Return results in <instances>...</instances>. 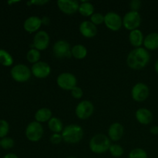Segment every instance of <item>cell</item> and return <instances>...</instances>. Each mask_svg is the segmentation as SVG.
I'll use <instances>...</instances> for the list:
<instances>
[{"label":"cell","instance_id":"cell-23","mask_svg":"<svg viewBox=\"0 0 158 158\" xmlns=\"http://www.w3.org/2000/svg\"><path fill=\"white\" fill-rule=\"evenodd\" d=\"M78 11L83 16H91L94 14V7L89 2H83L80 5Z\"/></svg>","mask_w":158,"mask_h":158},{"label":"cell","instance_id":"cell-30","mask_svg":"<svg viewBox=\"0 0 158 158\" xmlns=\"http://www.w3.org/2000/svg\"><path fill=\"white\" fill-rule=\"evenodd\" d=\"M9 129V126L8 122L4 120H0V137H4L7 135Z\"/></svg>","mask_w":158,"mask_h":158},{"label":"cell","instance_id":"cell-15","mask_svg":"<svg viewBox=\"0 0 158 158\" xmlns=\"http://www.w3.org/2000/svg\"><path fill=\"white\" fill-rule=\"evenodd\" d=\"M80 31L86 38H93L97 34V28L89 21H84L80 24Z\"/></svg>","mask_w":158,"mask_h":158},{"label":"cell","instance_id":"cell-14","mask_svg":"<svg viewBox=\"0 0 158 158\" xmlns=\"http://www.w3.org/2000/svg\"><path fill=\"white\" fill-rule=\"evenodd\" d=\"M31 72L34 77L37 78H46L50 74L51 68L49 65L45 62H38L32 66Z\"/></svg>","mask_w":158,"mask_h":158},{"label":"cell","instance_id":"cell-11","mask_svg":"<svg viewBox=\"0 0 158 158\" xmlns=\"http://www.w3.org/2000/svg\"><path fill=\"white\" fill-rule=\"evenodd\" d=\"M149 88L146 84L139 83L136 84L132 89V97L137 102L144 101L149 96Z\"/></svg>","mask_w":158,"mask_h":158},{"label":"cell","instance_id":"cell-34","mask_svg":"<svg viewBox=\"0 0 158 158\" xmlns=\"http://www.w3.org/2000/svg\"><path fill=\"white\" fill-rule=\"evenodd\" d=\"M140 1L139 0H134V1L131 2L130 3V6H131V9H132V11H134V12H137L139 9L140 7Z\"/></svg>","mask_w":158,"mask_h":158},{"label":"cell","instance_id":"cell-6","mask_svg":"<svg viewBox=\"0 0 158 158\" xmlns=\"http://www.w3.org/2000/svg\"><path fill=\"white\" fill-rule=\"evenodd\" d=\"M141 23V17L138 12L131 11L124 15L123 19V25L128 30L137 29Z\"/></svg>","mask_w":158,"mask_h":158},{"label":"cell","instance_id":"cell-7","mask_svg":"<svg viewBox=\"0 0 158 158\" xmlns=\"http://www.w3.org/2000/svg\"><path fill=\"white\" fill-rule=\"evenodd\" d=\"M77 78L70 73H63L57 78V84L65 90H72L77 86Z\"/></svg>","mask_w":158,"mask_h":158},{"label":"cell","instance_id":"cell-21","mask_svg":"<svg viewBox=\"0 0 158 158\" xmlns=\"http://www.w3.org/2000/svg\"><path fill=\"white\" fill-rule=\"evenodd\" d=\"M35 120L39 123L49 121L52 118V112L48 108H41L35 113Z\"/></svg>","mask_w":158,"mask_h":158},{"label":"cell","instance_id":"cell-29","mask_svg":"<svg viewBox=\"0 0 158 158\" xmlns=\"http://www.w3.org/2000/svg\"><path fill=\"white\" fill-rule=\"evenodd\" d=\"M91 23H94L95 26L97 25H100L104 23V15H102L101 13H94L90 17Z\"/></svg>","mask_w":158,"mask_h":158},{"label":"cell","instance_id":"cell-4","mask_svg":"<svg viewBox=\"0 0 158 158\" xmlns=\"http://www.w3.org/2000/svg\"><path fill=\"white\" fill-rule=\"evenodd\" d=\"M11 75L12 78L17 82H26L31 77V71L27 66L18 64L11 69Z\"/></svg>","mask_w":158,"mask_h":158},{"label":"cell","instance_id":"cell-31","mask_svg":"<svg viewBox=\"0 0 158 158\" xmlns=\"http://www.w3.org/2000/svg\"><path fill=\"white\" fill-rule=\"evenodd\" d=\"M0 146L4 149H10L14 146V140L9 137H4L0 140Z\"/></svg>","mask_w":158,"mask_h":158},{"label":"cell","instance_id":"cell-5","mask_svg":"<svg viewBox=\"0 0 158 158\" xmlns=\"http://www.w3.org/2000/svg\"><path fill=\"white\" fill-rule=\"evenodd\" d=\"M43 134V128L41 123L37 121L32 122L27 126L26 130V136L30 141L37 142L42 138Z\"/></svg>","mask_w":158,"mask_h":158},{"label":"cell","instance_id":"cell-39","mask_svg":"<svg viewBox=\"0 0 158 158\" xmlns=\"http://www.w3.org/2000/svg\"><path fill=\"white\" fill-rule=\"evenodd\" d=\"M155 70H156V72L158 73V60H157V62H156V63H155Z\"/></svg>","mask_w":158,"mask_h":158},{"label":"cell","instance_id":"cell-36","mask_svg":"<svg viewBox=\"0 0 158 158\" xmlns=\"http://www.w3.org/2000/svg\"><path fill=\"white\" fill-rule=\"evenodd\" d=\"M151 132L153 134H158V127L155 126V127H151Z\"/></svg>","mask_w":158,"mask_h":158},{"label":"cell","instance_id":"cell-1","mask_svg":"<svg viewBox=\"0 0 158 158\" xmlns=\"http://www.w3.org/2000/svg\"><path fill=\"white\" fill-rule=\"evenodd\" d=\"M150 61V55L148 50L141 47L133 49L127 56V63L133 69H141Z\"/></svg>","mask_w":158,"mask_h":158},{"label":"cell","instance_id":"cell-24","mask_svg":"<svg viewBox=\"0 0 158 158\" xmlns=\"http://www.w3.org/2000/svg\"><path fill=\"white\" fill-rule=\"evenodd\" d=\"M48 127L49 129L54 132L55 134H59L61 131H63V123H62L61 120L57 117H52L50 120H49L48 123Z\"/></svg>","mask_w":158,"mask_h":158},{"label":"cell","instance_id":"cell-32","mask_svg":"<svg viewBox=\"0 0 158 158\" xmlns=\"http://www.w3.org/2000/svg\"><path fill=\"white\" fill-rule=\"evenodd\" d=\"M71 94H72L73 97L76 99H80L82 97H83V92L81 88L78 87V86H76L75 88L71 90Z\"/></svg>","mask_w":158,"mask_h":158},{"label":"cell","instance_id":"cell-37","mask_svg":"<svg viewBox=\"0 0 158 158\" xmlns=\"http://www.w3.org/2000/svg\"><path fill=\"white\" fill-rule=\"evenodd\" d=\"M3 158H19L15 154H8Z\"/></svg>","mask_w":158,"mask_h":158},{"label":"cell","instance_id":"cell-18","mask_svg":"<svg viewBox=\"0 0 158 158\" xmlns=\"http://www.w3.org/2000/svg\"><path fill=\"white\" fill-rule=\"evenodd\" d=\"M136 118L141 124H149L153 120V114L146 108H140L136 112Z\"/></svg>","mask_w":158,"mask_h":158},{"label":"cell","instance_id":"cell-40","mask_svg":"<svg viewBox=\"0 0 158 158\" xmlns=\"http://www.w3.org/2000/svg\"><path fill=\"white\" fill-rule=\"evenodd\" d=\"M68 158H77V157H68Z\"/></svg>","mask_w":158,"mask_h":158},{"label":"cell","instance_id":"cell-17","mask_svg":"<svg viewBox=\"0 0 158 158\" xmlns=\"http://www.w3.org/2000/svg\"><path fill=\"white\" fill-rule=\"evenodd\" d=\"M123 131H124V129H123V125L120 124V123H114L110 127L108 135L110 140L117 141L122 138L123 135Z\"/></svg>","mask_w":158,"mask_h":158},{"label":"cell","instance_id":"cell-35","mask_svg":"<svg viewBox=\"0 0 158 158\" xmlns=\"http://www.w3.org/2000/svg\"><path fill=\"white\" fill-rule=\"evenodd\" d=\"M48 1H32L30 2H28V4H35V5H43L47 3Z\"/></svg>","mask_w":158,"mask_h":158},{"label":"cell","instance_id":"cell-2","mask_svg":"<svg viewBox=\"0 0 158 158\" xmlns=\"http://www.w3.org/2000/svg\"><path fill=\"white\" fill-rule=\"evenodd\" d=\"M110 140L104 134H97L94 136L89 142V148L95 154H103L110 148Z\"/></svg>","mask_w":158,"mask_h":158},{"label":"cell","instance_id":"cell-13","mask_svg":"<svg viewBox=\"0 0 158 158\" xmlns=\"http://www.w3.org/2000/svg\"><path fill=\"white\" fill-rule=\"evenodd\" d=\"M58 7L63 13L72 15L79 10L80 4L74 0H59L57 2Z\"/></svg>","mask_w":158,"mask_h":158},{"label":"cell","instance_id":"cell-26","mask_svg":"<svg viewBox=\"0 0 158 158\" xmlns=\"http://www.w3.org/2000/svg\"><path fill=\"white\" fill-rule=\"evenodd\" d=\"M26 58H27L28 61L29 63H38L39 60L40 58V53L39 52V50L35 49H32L27 52V55H26Z\"/></svg>","mask_w":158,"mask_h":158},{"label":"cell","instance_id":"cell-22","mask_svg":"<svg viewBox=\"0 0 158 158\" xmlns=\"http://www.w3.org/2000/svg\"><path fill=\"white\" fill-rule=\"evenodd\" d=\"M71 52H72V56L75 57L76 59L78 60H82L84 59L87 55V50H86V47L83 46V45H76L71 49Z\"/></svg>","mask_w":158,"mask_h":158},{"label":"cell","instance_id":"cell-25","mask_svg":"<svg viewBox=\"0 0 158 158\" xmlns=\"http://www.w3.org/2000/svg\"><path fill=\"white\" fill-rule=\"evenodd\" d=\"M0 63L6 66H11L13 63L12 56L4 49H0Z\"/></svg>","mask_w":158,"mask_h":158},{"label":"cell","instance_id":"cell-8","mask_svg":"<svg viewBox=\"0 0 158 158\" xmlns=\"http://www.w3.org/2000/svg\"><path fill=\"white\" fill-rule=\"evenodd\" d=\"M70 45L65 40H59L53 46V53L56 58H69L72 56Z\"/></svg>","mask_w":158,"mask_h":158},{"label":"cell","instance_id":"cell-28","mask_svg":"<svg viewBox=\"0 0 158 158\" xmlns=\"http://www.w3.org/2000/svg\"><path fill=\"white\" fill-rule=\"evenodd\" d=\"M110 154L115 157H120L123 155V149L120 145L119 144H113L110 148Z\"/></svg>","mask_w":158,"mask_h":158},{"label":"cell","instance_id":"cell-16","mask_svg":"<svg viewBox=\"0 0 158 158\" xmlns=\"http://www.w3.org/2000/svg\"><path fill=\"white\" fill-rule=\"evenodd\" d=\"M42 23H42V19L40 18L37 16H31L26 19L23 26H24L26 31L32 33V32H36L41 27Z\"/></svg>","mask_w":158,"mask_h":158},{"label":"cell","instance_id":"cell-38","mask_svg":"<svg viewBox=\"0 0 158 158\" xmlns=\"http://www.w3.org/2000/svg\"><path fill=\"white\" fill-rule=\"evenodd\" d=\"M42 23H43V24L48 25V24H49V18H47V17H44V18L42 19Z\"/></svg>","mask_w":158,"mask_h":158},{"label":"cell","instance_id":"cell-19","mask_svg":"<svg viewBox=\"0 0 158 158\" xmlns=\"http://www.w3.org/2000/svg\"><path fill=\"white\" fill-rule=\"evenodd\" d=\"M129 40L132 46H134V47L139 48L143 42V33L139 29L131 31L129 35Z\"/></svg>","mask_w":158,"mask_h":158},{"label":"cell","instance_id":"cell-10","mask_svg":"<svg viewBox=\"0 0 158 158\" xmlns=\"http://www.w3.org/2000/svg\"><path fill=\"white\" fill-rule=\"evenodd\" d=\"M94 110V105L88 100H83L77 105L76 108V114L81 120L88 119L93 114Z\"/></svg>","mask_w":158,"mask_h":158},{"label":"cell","instance_id":"cell-9","mask_svg":"<svg viewBox=\"0 0 158 158\" xmlns=\"http://www.w3.org/2000/svg\"><path fill=\"white\" fill-rule=\"evenodd\" d=\"M104 23L110 30L118 31L123 25V19L116 12H110L105 15Z\"/></svg>","mask_w":158,"mask_h":158},{"label":"cell","instance_id":"cell-33","mask_svg":"<svg viewBox=\"0 0 158 158\" xmlns=\"http://www.w3.org/2000/svg\"><path fill=\"white\" fill-rule=\"evenodd\" d=\"M62 140H63V137H62V134H53L50 137V141L53 144H59L62 141Z\"/></svg>","mask_w":158,"mask_h":158},{"label":"cell","instance_id":"cell-27","mask_svg":"<svg viewBox=\"0 0 158 158\" xmlns=\"http://www.w3.org/2000/svg\"><path fill=\"white\" fill-rule=\"evenodd\" d=\"M129 158H148V154L143 149L136 148L130 153Z\"/></svg>","mask_w":158,"mask_h":158},{"label":"cell","instance_id":"cell-20","mask_svg":"<svg viewBox=\"0 0 158 158\" xmlns=\"http://www.w3.org/2000/svg\"><path fill=\"white\" fill-rule=\"evenodd\" d=\"M144 46L150 50H154L158 49V33L154 32L147 35L143 40Z\"/></svg>","mask_w":158,"mask_h":158},{"label":"cell","instance_id":"cell-3","mask_svg":"<svg viewBox=\"0 0 158 158\" xmlns=\"http://www.w3.org/2000/svg\"><path fill=\"white\" fill-rule=\"evenodd\" d=\"M83 131L82 127L76 124L69 125L62 131L63 139L69 143H78L83 138Z\"/></svg>","mask_w":158,"mask_h":158},{"label":"cell","instance_id":"cell-12","mask_svg":"<svg viewBox=\"0 0 158 158\" xmlns=\"http://www.w3.org/2000/svg\"><path fill=\"white\" fill-rule=\"evenodd\" d=\"M49 34L45 31H40L34 37L32 46H34L37 50H45L49 46Z\"/></svg>","mask_w":158,"mask_h":158}]
</instances>
